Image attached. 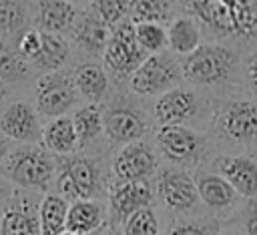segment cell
<instances>
[{
  "mask_svg": "<svg viewBox=\"0 0 257 235\" xmlns=\"http://www.w3.org/2000/svg\"><path fill=\"white\" fill-rule=\"evenodd\" d=\"M185 14L217 38L257 40V0H175Z\"/></svg>",
  "mask_w": 257,
  "mask_h": 235,
  "instance_id": "1",
  "label": "cell"
},
{
  "mask_svg": "<svg viewBox=\"0 0 257 235\" xmlns=\"http://www.w3.org/2000/svg\"><path fill=\"white\" fill-rule=\"evenodd\" d=\"M56 161L50 151L38 143H18L6 155L0 165V175L14 187L46 193L54 181Z\"/></svg>",
  "mask_w": 257,
  "mask_h": 235,
  "instance_id": "2",
  "label": "cell"
},
{
  "mask_svg": "<svg viewBox=\"0 0 257 235\" xmlns=\"http://www.w3.org/2000/svg\"><path fill=\"white\" fill-rule=\"evenodd\" d=\"M237 54L233 48L207 42L199 44L181 60V76L197 86H211L225 82L235 70Z\"/></svg>",
  "mask_w": 257,
  "mask_h": 235,
  "instance_id": "3",
  "label": "cell"
},
{
  "mask_svg": "<svg viewBox=\"0 0 257 235\" xmlns=\"http://www.w3.org/2000/svg\"><path fill=\"white\" fill-rule=\"evenodd\" d=\"M100 169L94 159L84 155H60L54 171L56 193L66 201L96 199L100 193Z\"/></svg>",
  "mask_w": 257,
  "mask_h": 235,
  "instance_id": "4",
  "label": "cell"
},
{
  "mask_svg": "<svg viewBox=\"0 0 257 235\" xmlns=\"http://www.w3.org/2000/svg\"><path fill=\"white\" fill-rule=\"evenodd\" d=\"M102 66L104 70L112 72L114 76H128L147 56L149 52L143 50L135 36V22L122 18L110 28V36L102 50Z\"/></svg>",
  "mask_w": 257,
  "mask_h": 235,
  "instance_id": "5",
  "label": "cell"
},
{
  "mask_svg": "<svg viewBox=\"0 0 257 235\" xmlns=\"http://www.w3.org/2000/svg\"><path fill=\"white\" fill-rule=\"evenodd\" d=\"M181 78V62L175 60L169 52H153L149 54L131 74L128 86L135 94L151 96L161 94L173 88Z\"/></svg>",
  "mask_w": 257,
  "mask_h": 235,
  "instance_id": "6",
  "label": "cell"
},
{
  "mask_svg": "<svg viewBox=\"0 0 257 235\" xmlns=\"http://www.w3.org/2000/svg\"><path fill=\"white\" fill-rule=\"evenodd\" d=\"M78 102L72 74L64 70H48L34 82V108L40 116L52 119L66 114Z\"/></svg>",
  "mask_w": 257,
  "mask_h": 235,
  "instance_id": "7",
  "label": "cell"
},
{
  "mask_svg": "<svg viewBox=\"0 0 257 235\" xmlns=\"http://www.w3.org/2000/svg\"><path fill=\"white\" fill-rule=\"evenodd\" d=\"M32 193L14 187L0 209V235H40L38 201Z\"/></svg>",
  "mask_w": 257,
  "mask_h": 235,
  "instance_id": "8",
  "label": "cell"
},
{
  "mask_svg": "<svg viewBox=\"0 0 257 235\" xmlns=\"http://www.w3.org/2000/svg\"><path fill=\"white\" fill-rule=\"evenodd\" d=\"M215 127L221 137L233 143H251L257 139V104L249 100H235L225 104L217 116Z\"/></svg>",
  "mask_w": 257,
  "mask_h": 235,
  "instance_id": "9",
  "label": "cell"
},
{
  "mask_svg": "<svg viewBox=\"0 0 257 235\" xmlns=\"http://www.w3.org/2000/svg\"><path fill=\"white\" fill-rule=\"evenodd\" d=\"M157 171V157L153 149L139 141L124 143L112 159V173L120 181H141L153 177Z\"/></svg>",
  "mask_w": 257,
  "mask_h": 235,
  "instance_id": "10",
  "label": "cell"
},
{
  "mask_svg": "<svg viewBox=\"0 0 257 235\" xmlns=\"http://www.w3.org/2000/svg\"><path fill=\"white\" fill-rule=\"evenodd\" d=\"M0 133L12 143H40L42 125L30 102L16 100L0 114Z\"/></svg>",
  "mask_w": 257,
  "mask_h": 235,
  "instance_id": "11",
  "label": "cell"
},
{
  "mask_svg": "<svg viewBox=\"0 0 257 235\" xmlns=\"http://www.w3.org/2000/svg\"><path fill=\"white\" fill-rule=\"evenodd\" d=\"M155 141L163 157L173 163L195 161L201 149V137L185 125H159Z\"/></svg>",
  "mask_w": 257,
  "mask_h": 235,
  "instance_id": "12",
  "label": "cell"
},
{
  "mask_svg": "<svg viewBox=\"0 0 257 235\" xmlns=\"http://www.w3.org/2000/svg\"><path fill=\"white\" fill-rule=\"evenodd\" d=\"M157 195L173 211H187L199 203L195 179L181 169H165L159 175Z\"/></svg>",
  "mask_w": 257,
  "mask_h": 235,
  "instance_id": "13",
  "label": "cell"
},
{
  "mask_svg": "<svg viewBox=\"0 0 257 235\" xmlns=\"http://www.w3.org/2000/svg\"><path fill=\"white\" fill-rule=\"evenodd\" d=\"M217 175H221L241 197L257 199V163L243 155H223L215 159Z\"/></svg>",
  "mask_w": 257,
  "mask_h": 235,
  "instance_id": "14",
  "label": "cell"
},
{
  "mask_svg": "<svg viewBox=\"0 0 257 235\" xmlns=\"http://www.w3.org/2000/svg\"><path fill=\"white\" fill-rule=\"evenodd\" d=\"M153 114L159 125H185L197 114V96L193 90L173 86L161 92L153 106Z\"/></svg>",
  "mask_w": 257,
  "mask_h": 235,
  "instance_id": "15",
  "label": "cell"
},
{
  "mask_svg": "<svg viewBox=\"0 0 257 235\" xmlns=\"http://www.w3.org/2000/svg\"><path fill=\"white\" fill-rule=\"evenodd\" d=\"M108 199H110V213H112L114 221L122 223L131 213L151 205L153 191H151V185L147 183V179H141V181L116 179V183L110 187Z\"/></svg>",
  "mask_w": 257,
  "mask_h": 235,
  "instance_id": "16",
  "label": "cell"
},
{
  "mask_svg": "<svg viewBox=\"0 0 257 235\" xmlns=\"http://www.w3.org/2000/svg\"><path fill=\"white\" fill-rule=\"evenodd\" d=\"M102 133H106L112 143L124 145L145 137L147 121L131 106H112L102 114Z\"/></svg>",
  "mask_w": 257,
  "mask_h": 235,
  "instance_id": "17",
  "label": "cell"
},
{
  "mask_svg": "<svg viewBox=\"0 0 257 235\" xmlns=\"http://www.w3.org/2000/svg\"><path fill=\"white\" fill-rule=\"evenodd\" d=\"M70 38L72 42L88 56H100L104 50V44L110 36V26L104 24L94 12L88 8L80 10L72 28H70Z\"/></svg>",
  "mask_w": 257,
  "mask_h": 235,
  "instance_id": "18",
  "label": "cell"
},
{
  "mask_svg": "<svg viewBox=\"0 0 257 235\" xmlns=\"http://www.w3.org/2000/svg\"><path fill=\"white\" fill-rule=\"evenodd\" d=\"M76 16L78 8L72 0H38L34 12V26L42 32L68 34Z\"/></svg>",
  "mask_w": 257,
  "mask_h": 235,
  "instance_id": "19",
  "label": "cell"
},
{
  "mask_svg": "<svg viewBox=\"0 0 257 235\" xmlns=\"http://www.w3.org/2000/svg\"><path fill=\"white\" fill-rule=\"evenodd\" d=\"M104 205L96 199H74L68 201L66 211V225L64 229L80 233V235H94L104 221Z\"/></svg>",
  "mask_w": 257,
  "mask_h": 235,
  "instance_id": "20",
  "label": "cell"
},
{
  "mask_svg": "<svg viewBox=\"0 0 257 235\" xmlns=\"http://www.w3.org/2000/svg\"><path fill=\"white\" fill-rule=\"evenodd\" d=\"M72 82L80 98L86 102H100L108 90V74L96 62H82L72 72Z\"/></svg>",
  "mask_w": 257,
  "mask_h": 235,
  "instance_id": "21",
  "label": "cell"
},
{
  "mask_svg": "<svg viewBox=\"0 0 257 235\" xmlns=\"http://www.w3.org/2000/svg\"><path fill=\"white\" fill-rule=\"evenodd\" d=\"M40 143L52 155L74 153V149L78 147V139H76V131H74L72 119L64 116V114L48 119V123L42 127Z\"/></svg>",
  "mask_w": 257,
  "mask_h": 235,
  "instance_id": "22",
  "label": "cell"
},
{
  "mask_svg": "<svg viewBox=\"0 0 257 235\" xmlns=\"http://www.w3.org/2000/svg\"><path fill=\"white\" fill-rule=\"evenodd\" d=\"M68 56H70V42L64 38V34L40 30V50L30 62V66L40 72L58 70L66 64Z\"/></svg>",
  "mask_w": 257,
  "mask_h": 235,
  "instance_id": "23",
  "label": "cell"
},
{
  "mask_svg": "<svg viewBox=\"0 0 257 235\" xmlns=\"http://www.w3.org/2000/svg\"><path fill=\"white\" fill-rule=\"evenodd\" d=\"M199 44H201V26L193 16L183 14V16H177L169 22L167 48L173 54L185 56V54L193 52Z\"/></svg>",
  "mask_w": 257,
  "mask_h": 235,
  "instance_id": "24",
  "label": "cell"
},
{
  "mask_svg": "<svg viewBox=\"0 0 257 235\" xmlns=\"http://www.w3.org/2000/svg\"><path fill=\"white\" fill-rule=\"evenodd\" d=\"M199 199L217 211H227L237 203V191L221 175H199L195 179Z\"/></svg>",
  "mask_w": 257,
  "mask_h": 235,
  "instance_id": "25",
  "label": "cell"
},
{
  "mask_svg": "<svg viewBox=\"0 0 257 235\" xmlns=\"http://www.w3.org/2000/svg\"><path fill=\"white\" fill-rule=\"evenodd\" d=\"M68 201L58 193H46L38 201V223L40 235H58L66 225Z\"/></svg>",
  "mask_w": 257,
  "mask_h": 235,
  "instance_id": "26",
  "label": "cell"
},
{
  "mask_svg": "<svg viewBox=\"0 0 257 235\" xmlns=\"http://www.w3.org/2000/svg\"><path fill=\"white\" fill-rule=\"evenodd\" d=\"M30 10L22 0H0V40L14 42L30 26Z\"/></svg>",
  "mask_w": 257,
  "mask_h": 235,
  "instance_id": "27",
  "label": "cell"
},
{
  "mask_svg": "<svg viewBox=\"0 0 257 235\" xmlns=\"http://www.w3.org/2000/svg\"><path fill=\"white\" fill-rule=\"evenodd\" d=\"M175 0H128V14L131 22H171L175 16Z\"/></svg>",
  "mask_w": 257,
  "mask_h": 235,
  "instance_id": "28",
  "label": "cell"
},
{
  "mask_svg": "<svg viewBox=\"0 0 257 235\" xmlns=\"http://www.w3.org/2000/svg\"><path fill=\"white\" fill-rule=\"evenodd\" d=\"M70 119L76 131L78 145H88L102 135V110L96 102H86L78 106Z\"/></svg>",
  "mask_w": 257,
  "mask_h": 235,
  "instance_id": "29",
  "label": "cell"
},
{
  "mask_svg": "<svg viewBox=\"0 0 257 235\" xmlns=\"http://www.w3.org/2000/svg\"><path fill=\"white\" fill-rule=\"evenodd\" d=\"M32 72V66L18 54L14 42L0 40V80L6 84H20Z\"/></svg>",
  "mask_w": 257,
  "mask_h": 235,
  "instance_id": "30",
  "label": "cell"
},
{
  "mask_svg": "<svg viewBox=\"0 0 257 235\" xmlns=\"http://www.w3.org/2000/svg\"><path fill=\"white\" fill-rule=\"evenodd\" d=\"M135 36L143 50L149 54L167 50V28L159 22H135Z\"/></svg>",
  "mask_w": 257,
  "mask_h": 235,
  "instance_id": "31",
  "label": "cell"
},
{
  "mask_svg": "<svg viewBox=\"0 0 257 235\" xmlns=\"http://www.w3.org/2000/svg\"><path fill=\"white\" fill-rule=\"evenodd\" d=\"M122 235H159V219L151 207L131 213L122 221Z\"/></svg>",
  "mask_w": 257,
  "mask_h": 235,
  "instance_id": "32",
  "label": "cell"
},
{
  "mask_svg": "<svg viewBox=\"0 0 257 235\" xmlns=\"http://www.w3.org/2000/svg\"><path fill=\"white\" fill-rule=\"evenodd\" d=\"M88 10L94 12L104 24H108L112 28L116 22L126 18L128 0H90L88 2Z\"/></svg>",
  "mask_w": 257,
  "mask_h": 235,
  "instance_id": "33",
  "label": "cell"
},
{
  "mask_svg": "<svg viewBox=\"0 0 257 235\" xmlns=\"http://www.w3.org/2000/svg\"><path fill=\"white\" fill-rule=\"evenodd\" d=\"M14 46H16V50H18V54L30 64V62L34 60V56L38 54V50H40V30H38L36 26L24 28V30L16 36Z\"/></svg>",
  "mask_w": 257,
  "mask_h": 235,
  "instance_id": "34",
  "label": "cell"
},
{
  "mask_svg": "<svg viewBox=\"0 0 257 235\" xmlns=\"http://www.w3.org/2000/svg\"><path fill=\"white\" fill-rule=\"evenodd\" d=\"M167 235H215V229L213 225H207V223H179L175 227H171V231Z\"/></svg>",
  "mask_w": 257,
  "mask_h": 235,
  "instance_id": "35",
  "label": "cell"
},
{
  "mask_svg": "<svg viewBox=\"0 0 257 235\" xmlns=\"http://www.w3.org/2000/svg\"><path fill=\"white\" fill-rule=\"evenodd\" d=\"M243 225H245V233L247 235H257V201L247 207Z\"/></svg>",
  "mask_w": 257,
  "mask_h": 235,
  "instance_id": "36",
  "label": "cell"
},
{
  "mask_svg": "<svg viewBox=\"0 0 257 235\" xmlns=\"http://www.w3.org/2000/svg\"><path fill=\"white\" fill-rule=\"evenodd\" d=\"M245 72H247V82H249V88H251V92L257 96V58H255V56H253V58H249Z\"/></svg>",
  "mask_w": 257,
  "mask_h": 235,
  "instance_id": "37",
  "label": "cell"
},
{
  "mask_svg": "<svg viewBox=\"0 0 257 235\" xmlns=\"http://www.w3.org/2000/svg\"><path fill=\"white\" fill-rule=\"evenodd\" d=\"M12 191H14V185H12L8 179H4V177L0 175V205L12 195Z\"/></svg>",
  "mask_w": 257,
  "mask_h": 235,
  "instance_id": "38",
  "label": "cell"
},
{
  "mask_svg": "<svg viewBox=\"0 0 257 235\" xmlns=\"http://www.w3.org/2000/svg\"><path fill=\"white\" fill-rule=\"evenodd\" d=\"M10 149H12V141L0 133V165H2V161L6 159V155H8Z\"/></svg>",
  "mask_w": 257,
  "mask_h": 235,
  "instance_id": "39",
  "label": "cell"
},
{
  "mask_svg": "<svg viewBox=\"0 0 257 235\" xmlns=\"http://www.w3.org/2000/svg\"><path fill=\"white\" fill-rule=\"evenodd\" d=\"M6 94H8V84L0 80V104L4 102V98H6Z\"/></svg>",
  "mask_w": 257,
  "mask_h": 235,
  "instance_id": "40",
  "label": "cell"
},
{
  "mask_svg": "<svg viewBox=\"0 0 257 235\" xmlns=\"http://www.w3.org/2000/svg\"><path fill=\"white\" fill-rule=\"evenodd\" d=\"M58 235H80V233H74V231H68V229H64V231H60Z\"/></svg>",
  "mask_w": 257,
  "mask_h": 235,
  "instance_id": "41",
  "label": "cell"
},
{
  "mask_svg": "<svg viewBox=\"0 0 257 235\" xmlns=\"http://www.w3.org/2000/svg\"><path fill=\"white\" fill-rule=\"evenodd\" d=\"M108 235H122V233H120V231H118V229H114V227H112V229H110V231H108Z\"/></svg>",
  "mask_w": 257,
  "mask_h": 235,
  "instance_id": "42",
  "label": "cell"
},
{
  "mask_svg": "<svg viewBox=\"0 0 257 235\" xmlns=\"http://www.w3.org/2000/svg\"><path fill=\"white\" fill-rule=\"evenodd\" d=\"M72 2L76 4V2H90V0H72Z\"/></svg>",
  "mask_w": 257,
  "mask_h": 235,
  "instance_id": "43",
  "label": "cell"
},
{
  "mask_svg": "<svg viewBox=\"0 0 257 235\" xmlns=\"http://www.w3.org/2000/svg\"><path fill=\"white\" fill-rule=\"evenodd\" d=\"M253 56H255V58H257V50H255V54H253Z\"/></svg>",
  "mask_w": 257,
  "mask_h": 235,
  "instance_id": "44",
  "label": "cell"
}]
</instances>
